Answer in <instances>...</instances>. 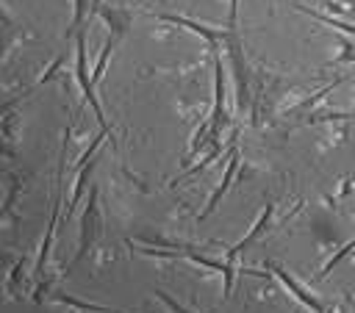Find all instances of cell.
Masks as SVG:
<instances>
[{
  "instance_id": "obj_1",
  "label": "cell",
  "mask_w": 355,
  "mask_h": 313,
  "mask_svg": "<svg viewBox=\"0 0 355 313\" xmlns=\"http://www.w3.org/2000/svg\"><path fill=\"white\" fill-rule=\"evenodd\" d=\"M158 244H166L172 249H141L144 255H153V258H186L202 269H211V271H219L222 274V296L227 299L233 294V283H236V263L233 260H219V258H211V255H202L197 249H191L189 244H169V241H158Z\"/></svg>"
},
{
  "instance_id": "obj_2",
  "label": "cell",
  "mask_w": 355,
  "mask_h": 313,
  "mask_svg": "<svg viewBox=\"0 0 355 313\" xmlns=\"http://www.w3.org/2000/svg\"><path fill=\"white\" fill-rule=\"evenodd\" d=\"M227 69L222 66V55L219 50H214V105H211V114H208V138H205V147L208 144H216L219 136H222V127L230 122L227 116Z\"/></svg>"
},
{
  "instance_id": "obj_3",
  "label": "cell",
  "mask_w": 355,
  "mask_h": 313,
  "mask_svg": "<svg viewBox=\"0 0 355 313\" xmlns=\"http://www.w3.org/2000/svg\"><path fill=\"white\" fill-rule=\"evenodd\" d=\"M225 50H227L230 72H233V80H236V102H239V108L244 111V108H250V102H252V91H250V64H247V58H244V44H241V39L236 36V30H233V36L225 42Z\"/></svg>"
},
{
  "instance_id": "obj_4",
  "label": "cell",
  "mask_w": 355,
  "mask_h": 313,
  "mask_svg": "<svg viewBox=\"0 0 355 313\" xmlns=\"http://www.w3.org/2000/svg\"><path fill=\"white\" fill-rule=\"evenodd\" d=\"M103 233V213H100V191L97 186H92L89 191V202L83 208L80 216V241H78V252H75V263H80L86 258V252L94 247L97 235Z\"/></svg>"
},
{
  "instance_id": "obj_5",
  "label": "cell",
  "mask_w": 355,
  "mask_h": 313,
  "mask_svg": "<svg viewBox=\"0 0 355 313\" xmlns=\"http://www.w3.org/2000/svg\"><path fill=\"white\" fill-rule=\"evenodd\" d=\"M75 80H78V86H80V91H83V100H86L89 108L94 111L100 127H108L105 114H103V105H100V100H97V94H94V83H92V75H89V58H86V36H83L80 30H78V36H75Z\"/></svg>"
},
{
  "instance_id": "obj_6",
  "label": "cell",
  "mask_w": 355,
  "mask_h": 313,
  "mask_svg": "<svg viewBox=\"0 0 355 313\" xmlns=\"http://www.w3.org/2000/svg\"><path fill=\"white\" fill-rule=\"evenodd\" d=\"M64 152H67V141L61 147V161H58V175H55V191H53V208H50V222H47V233L42 238V247H39V258H36V274L42 277L44 274V263H47V255H50V247H53V238H55V227H58V213H61V186H64Z\"/></svg>"
},
{
  "instance_id": "obj_7",
  "label": "cell",
  "mask_w": 355,
  "mask_h": 313,
  "mask_svg": "<svg viewBox=\"0 0 355 313\" xmlns=\"http://www.w3.org/2000/svg\"><path fill=\"white\" fill-rule=\"evenodd\" d=\"M266 266H269V271L277 277V283H280V285H283V288H286V291H288V294H291V296H294V299H297L302 307H308L311 313H327L324 302H322V299H319L313 291H308V288H305V285H302V283H300V280H297V277H294V274H291L286 266L272 263V260H269Z\"/></svg>"
},
{
  "instance_id": "obj_8",
  "label": "cell",
  "mask_w": 355,
  "mask_h": 313,
  "mask_svg": "<svg viewBox=\"0 0 355 313\" xmlns=\"http://www.w3.org/2000/svg\"><path fill=\"white\" fill-rule=\"evenodd\" d=\"M150 17H155V19H161V22L180 25V28H189L191 33L202 36V39L211 44V50H219V44H225V42L233 36V28H211V25L197 22V19H191V17H183V14H164V11H158V14H150Z\"/></svg>"
},
{
  "instance_id": "obj_9",
  "label": "cell",
  "mask_w": 355,
  "mask_h": 313,
  "mask_svg": "<svg viewBox=\"0 0 355 313\" xmlns=\"http://www.w3.org/2000/svg\"><path fill=\"white\" fill-rule=\"evenodd\" d=\"M239 163H241V155H239V144H236V133H233L230 147H227V169H225V175H222V183L214 188V194L208 197L205 208L200 211V219H205V216H211V213L216 211V205L222 202V197L227 194L230 183H233V180H236V175H239Z\"/></svg>"
},
{
  "instance_id": "obj_10",
  "label": "cell",
  "mask_w": 355,
  "mask_h": 313,
  "mask_svg": "<svg viewBox=\"0 0 355 313\" xmlns=\"http://www.w3.org/2000/svg\"><path fill=\"white\" fill-rule=\"evenodd\" d=\"M272 216H275V202H266V208L261 211V216H258V219L252 222V227H250V230L241 235V241H236V244H233V247L225 252V258L236 263V258H239L244 249H250L255 241H261V235H263V233L272 227Z\"/></svg>"
},
{
  "instance_id": "obj_11",
  "label": "cell",
  "mask_w": 355,
  "mask_h": 313,
  "mask_svg": "<svg viewBox=\"0 0 355 313\" xmlns=\"http://www.w3.org/2000/svg\"><path fill=\"white\" fill-rule=\"evenodd\" d=\"M97 14L105 19L108 33H111V36H116V39H125V36H128V30L133 28V11H130V8H119V6H103Z\"/></svg>"
},
{
  "instance_id": "obj_12",
  "label": "cell",
  "mask_w": 355,
  "mask_h": 313,
  "mask_svg": "<svg viewBox=\"0 0 355 313\" xmlns=\"http://www.w3.org/2000/svg\"><path fill=\"white\" fill-rule=\"evenodd\" d=\"M94 166H97V158H89V161L80 166V172H78V180H75V188H72V194H69V202H67V219L72 216L75 205L80 202V197H83V191H86V186H89V177H92Z\"/></svg>"
},
{
  "instance_id": "obj_13",
  "label": "cell",
  "mask_w": 355,
  "mask_h": 313,
  "mask_svg": "<svg viewBox=\"0 0 355 313\" xmlns=\"http://www.w3.org/2000/svg\"><path fill=\"white\" fill-rule=\"evenodd\" d=\"M297 11H302V14H308V17H313V19H319V22H324V25H330V28H336V30H341L344 36H349V39H355V25H349V22H344V19H336V17H327V14H322V11H311V8H305V6H297Z\"/></svg>"
},
{
  "instance_id": "obj_14",
  "label": "cell",
  "mask_w": 355,
  "mask_h": 313,
  "mask_svg": "<svg viewBox=\"0 0 355 313\" xmlns=\"http://www.w3.org/2000/svg\"><path fill=\"white\" fill-rule=\"evenodd\" d=\"M219 152H222V141H216V144H211V150L205 152V158H202L200 163H194V166H189V169H186V172H183V175H180V177H178V180H175L172 186H178V183H186L189 177H194V175H200V172H202L205 166H211V163L216 161V155H219Z\"/></svg>"
},
{
  "instance_id": "obj_15",
  "label": "cell",
  "mask_w": 355,
  "mask_h": 313,
  "mask_svg": "<svg viewBox=\"0 0 355 313\" xmlns=\"http://www.w3.org/2000/svg\"><path fill=\"white\" fill-rule=\"evenodd\" d=\"M338 83H344V78H336L333 83H327V86H322V89H319L316 94H311L308 100H302V102H297V105H294V108H291L288 114H302V111H308V108H313V105H316L319 100H324V97H327V94H330V91H333V89H336Z\"/></svg>"
},
{
  "instance_id": "obj_16",
  "label": "cell",
  "mask_w": 355,
  "mask_h": 313,
  "mask_svg": "<svg viewBox=\"0 0 355 313\" xmlns=\"http://www.w3.org/2000/svg\"><path fill=\"white\" fill-rule=\"evenodd\" d=\"M89 6H92V0H75L72 3V22L67 28V36H72L75 30H80V25L89 19Z\"/></svg>"
},
{
  "instance_id": "obj_17",
  "label": "cell",
  "mask_w": 355,
  "mask_h": 313,
  "mask_svg": "<svg viewBox=\"0 0 355 313\" xmlns=\"http://www.w3.org/2000/svg\"><path fill=\"white\" fill-rule=\"evenodd\" d=\"M155 296H158V299H161V302H164V305H166L172 313H191L189 307H183L178 299H172V296H169V294H164V291H155Z\"/></svg>"
},
{
  "instance_id": "obj_18",
  "label": "cell",
  "mask_w": 355,
  "mask_h": 313,
  "mask_svg": "<svg viewBox=\"0 0 355 313\" xmlns=\"http://www.w3.org/2000/svg\"><path fill=\"white\" fill-rule=\"evenodd\" d=\"M239 19V0H230V11H227V28H236Z\"/></svg>"
},
{
  "instance_id": "obj_19",
  "label": "cell",
  "mask_w": 355,
  "mask_h": 313,
  "mask_svg": "<svg viewBox=\"0 0 355 313\" xmlns=\"http://www.w3.org/2000/svg\"><path fill=\"white\" fill-rule=\"evenodd\" d=\"M8 47H11V28H8V30L0 36V61L6 58V50H8Z\"/></svg>"
},
{
  "instance_id": "obj_20",
  "label": "cell",
  "mask_w": 355,
  "mask_h": 313,
  "mask_svg": "<svg viewBox=\"0 0 355 313\" xmlns=\"http://www.w3.org/2000/svg\"><path fill=\"white\" fill-rule=\"evenodd\" d=\"M0 19H3V22H8V17H6V14H3V8H0Z\"/></svg>"
}]
</instances>
